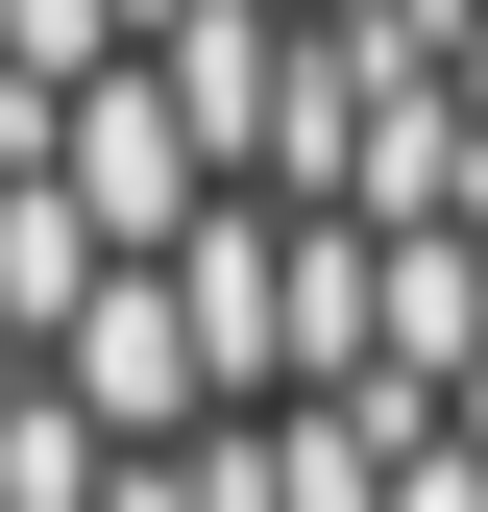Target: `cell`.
<instances>
[{
    "mask_svg": "<svg viewBox=\"0 0 488 512\" xmlns=\"http://www.w3.org/2000/svg\"><path fill=\"white\" fill-rule=\"evenodd\" d=\"M49 196H74V220L122 244V269H171V244H196V220L244 196V171L196 147V98H171V74H98L74 122H49Z\"/></svg>",
    "mask_w": 488,
    "mask_h": 512,
    "instance_id": "1",
    "label": "cell"
},
{
    "mask_svg": "<svg viewBox=\"0 0 488 512\" xmlns=\"http://www.w3.org/2000/svg\"><path fill=\"white\" fill-rule=\"evenodd\" d=\"M49 391H74L122 464H171V439H220V342H196V293H171V269H122L74 342H49Z\"/></svg>",
    "mask_w": 488,
    "mask_h": 512,
    "instance_id": "2",
    "label": "cell"
},
{
    "mask_svg": "<svg viewBox=\"0 0 488 512\" xmlns=\"http://www.w3.org/2000/svg\"><path fill=\"white\" fill-rule=\"evenodd\" d=\"M25 415H49V342H25V317H0V439H25Z\"/></svg>",
    "mask_w": 488,
    "mask_h": 512,
    "instance_id": "3",
    "label": "cell"
},
{
    "mask_svg": "<svg viewBox=\"0 0 488 512\" xmlns=\"http://www.w3.org/2000/svg\"><path fill=\"white\" fill-rule=\"evenodd\" d=\"M0 220H25V147H0Z\"/></svg>",
    "mask_w": 488,
    "mask_h": 512,
    "instance_id": "4",
    "label": "cell"
}]
</instances>
